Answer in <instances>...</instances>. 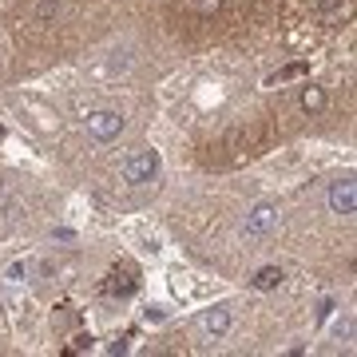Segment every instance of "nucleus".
Wrapping results in <instances>:
<instances>
[{"label": "nucleus", "mask_w": 357, "mask_h": 357, "mask_svg": "<svg viewBox=\"0 0 357 357\" xmlns=\"http://www.w3.org/2000/svg\"><path fill=\"white\" fill-rule=\"evenodd\" d=\"M155 175H159V151H135L119 163V178H123L128 187H143V183H151Z\"/></svg>", "instance_id": "obj_1"}, {"label": "nucleus", "mask_w": 357, "mask_h": 357, "mask_svg": "<svg viewBox=\"0 0 357 357\" xmlns=\"http://www.w3.org/2000/svg\"><path fill=\"white\" fill-rule=\"evenodd\" d=\"M88 135L91 139H100V143H112V139H119V131H123V112H112V107H100V112H91L88 119Z\"/></svg>", "instance_id": "obj_2"}, {"label": "nucleus", "mask_w": 357, "mask_h": 357, "mask_svg": "<svg viewBox=\"0 0 357 357\" xmlns=\"http://www.w3.org/2000/svg\"><path fill=\"white\" fill-rule=\"evenodd\" d=\"M274 227H278V206L274 203H255L246 211V222H243L246 238H266Z\"/></svg>", "instance_id": "obj_3"}, {"label": "nucleus", "mask_w": 357, "mask_h": 357, "mask_svg": "<svg viewBox=\"0 0 357 357\" xmlns=\"http://www.w3.org/2000/svg\"><path fill=\"white\" fill-rule=\"evenodd\" d=\"M330 211L333 215H342V218H349L357 211V187H354V178L349 175L337 178V183H330Z\"/></svg>", "instance_id": "obj_4"}, {"label": "nucleus", "mask_w": 357, "mask_h": 357, "mask_svg": "<svg viewBox=\"0 0 357 357\" xmlns=\"http://www.w3.org/2000/svg\"><path fill=\"white\" fill-rule=\"evenodd\" d=\"M230 310L227 306H215V310H206L203 318H199V326H203V333L206 337H227L230 333Z\"/></svg>", "instance_id": "obj_5"}, {"label": "nucleus", "mask_w": 357, "mask_h": 357, "mask_svg": "<svg viewBox=\"0 0 357 357\" xmlns=\"http://www.w3.org/2000/svg\"><path fill=\"white\" fill-rule=\"evenodd\" d=\"M60 13H64V4H60V0H40V4H36V16H32V24H36V28H48V24H56V20H60Z\"/></svg>", "instance_id": "obj_6"}, {"label": "nucleus", "mask_w": 357, "mask_h": 357, "mask_svg": "<svg viewBox=\"0 0 357 357\" xmlns=\"http://www.w3.org/2000/svg\"><path fill=\"white\" fill-rule=\"evenodd\" d=\"M302 107H306L310 115L326 112V91H321L318 84H306V88H302Z\"/></svg>", "instance_id": "obj_7"}, {"label": "nucleus", "mask_w": 357, "mask_h": 357, "mask_svg": "<svg viewBox=\"0 0 357 357\" xmlns=\"http://www.w3.org/2000/svg\"><path fill=\"white\" fill-rule=\"evenodd\" d=\"M282 278H286V274H282V266H262L255 274V290H278Z\"/></svg>", "instance_id": "obj_8"}, {"label": "nucleus", "mask_w": 357, "mask_h": 357, "mask_svg": "<svg viewBox=\"0 0 357 357\" xmlns=\"http://www.w3.org/2000/svg\"><path fill=\"white\" fill-rule=\"evenodd\" d=\"M131 290H135V282L131 278L119 282V274H115V282H107V294H131Z\"/></svg>", "instance_id": "obj_9"}, {"label": "nucleus", "mask_w": 357, "mask_h": 357, "mask_svg": "<svg viewBox=\"0 0 357 357\" xmlns=\"http://www.w3.org/2000/svg\"><path fill=\"white\" fill-rule=\"evenodd\" d=\"M24 278H28V266L24 262H16V266L8 270V282H24Z\"/></svg>", "instance_id": "obj_10"}, {"label": "nucleus", "mask_w": 357, "mask_h": 357, "mask_svg": "<svg viewBox=\"0 0 357 357\" xmlns=\"http://www.w3.org/2000/svg\"><path fill=\"white\" fill-rule=\"evenodd\" d=\"M143 318H147V321H163V310H159V306H151L147 314H143Z\"/></svg>", "instance_id": "obj_11"}, {"label": "nucleus", "mask_w": 357, "mask_h": 357, "mask_svg": "<svg viewBox=\"0 0 357 357\" xmlns=\"http://www.w3.org/2000/svg\"><path fill=\"white\" fill-rule=\"evenodd\" d=\"M337 4H342V0H318V8H321V13H333Z\"/></svg>", "instance_id": "obj_12"}, {"label": "nucleus", "mask_w": 357, "mask_h": 357, "mask_svg": "<svg viewBox=\"0 0 357 357\" xmlns=\"http://www.w3.org/2000/svg\"><path fill=\"white\" fill-rule=\"evenodd\" d=\"M199 8H203V13H215V8H218V0H199Z\"/></svg>", "instance_id": "obj_13"}]
</instances>
